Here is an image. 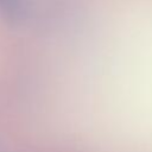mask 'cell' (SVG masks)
I'll return each instance as SVG.
<instances>
[{
	"label": "cell",
	"instance_id": "6da1fadb",
	"mask_svg": "<svg viewBox=\"0 0 152 152\" xmlns=\"http://www.w3.org/2000/svg\"><path fill=\"white\" fill-rule=\"evenodd\" d=\"M0 12L7 18L15 20L21 15L20 0H0Z\"/></svg>",
	"mask_w": 152,
	"mask_h": 152
}]
</instances>
